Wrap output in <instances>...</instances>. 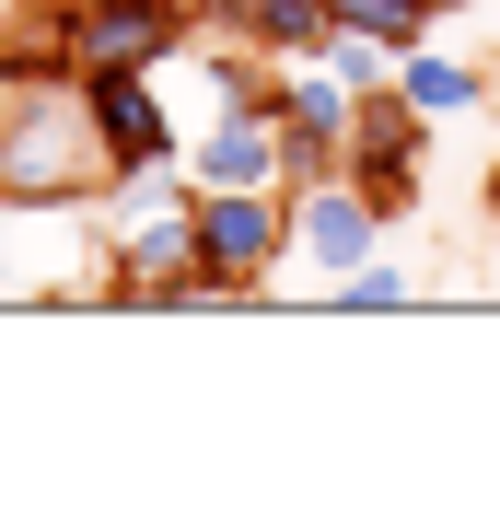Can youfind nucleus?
<instances>
[{
    "label": "nucleus",
    "instance_id": "1",
    "mask_svg": "<svg viewBox=\"0 0 500 512\" xmlns=\"http://www.w3.org/2000/svg\"><path fill=\"white\" fill-rule=\"evenodd\" d=\"M105 198V128L82 82L0 94V210H82Z\"/></svg>",
    "mask_w": 500,
    "mask_h": 512
},
{
    "label": "nucleus",
    "instance_id": "2",
    "mask_svg": "<svg viewBox=\"0 0 500 512\" xmlns=\"http://www.w3.org/2000/svg\"><path fill=\"white\" fill-rule=\"evenodd\" d=\"M105 198H117V222H105V291H117V303H210L187 163H163L140 187H105Z\"/></svg>",
    "mask_w": 500,
    "mask_h": 512
},
{
    "label": "nucleus",
    "instance_id": "3",
    "mask_svg": "<svg viewBox=\"0 0 500 512\" xmlns=\"http://www.w3.org/2000/svg\"><path fill=\"white\" fill-rule=\"evenodd\" d=\"M291 268V187H198V280L210 303H245Z\"/></svg>",
    "mask_w": 500,
    "mask_h": 512
},
{
    "label": "nucleus",
    "instance_id": "4",
    "mask_svg": "<svg viewBox=\"0 0 500 512\" xmlns=\"http://www.w3.org/2000/svg\"><path fill=\"white\" fill-rule=\"evenodd\" d=\"M94 128H105V187H140L163 163H187V128L163 105V70H94Z\"/></svg>",
    "mask_w": 500,
    "mask_h": 512
},
{
    "label": "nucleus",
    "instance_id": "5",
    "mask_svg": "<svg viewBox=\"0 0 500 512\" xmlns=\"http://www.w3.org/2000/svg\"><path fill=\"white\" fill-rule=\"evenodd\" d=\"M384 233H396V222H384V210L349 187V175H314V187H291V256H303L326 291H338L349 268H373Z\"/></svg>",
    "mask_w": 500,
    "mask_h": 512
},
{
    "label": "nucleus",
    "instance_id": "6",
    "mask_svg": "<svg viewBox=\"0 0 500 512\" xmlns=\"http://www.w3.org/2000/svg\"><path fill=\"white\" fill-rule=\"evenodd\" d=\"M187 187H291L280 105H221V117L187 140Z\"/></svg>",
    "mask_w": 500,
    "mask_h": 512
},
{
    "label": "nucleus",
    "instance_id": "7",
    "mask_svg": "<svg viewBox=\"0 0 500 512\" xmlns=\"http://www.w3.org/2000/svg\"><path fill=\"white\" fill-rule=\"evenodd\" d=\"M280 128H291V187H314V175H338L349 128H361V94H349L338 70L291 59V70H280Z\"/></svg>",
    "mask_w": 500,
    "mask_h": 512
},
{
    "label": "nucleus",
    "instance_id": "8",
    "mask_svg": "<svg viewBox=\"0 0 500 512\" xmlns=\"http://www.w3.org/2000/svg\"><path fill=\"white\" fill-rule=\"evenodd\" d=\"M70 12H82V0H70ZM187 35L198 24L175 0H94V12H82V82H94V70H163Z\"/></svg>",
    "mask_w": 500,
    "mask_h": 512
},
{
    "label": "nucleus",
    "instance_id": "9",
    "mask_svg": "<svg viewBox=\"0 0 500 512\" xmlns=\"http://www.w3.org/2000/svg\"><path fill=\"white\" fill-rule=\"evenodd\" d=\"M24 82H82V12L70 0H12L0 12V94Z\"/></svg>",
    "mask_w": 500,
    "mask_h": 512
},
{
    "label": "nucleus",
    "instance_id": "10",
    "mask_svg": "<svg viewBox=\"0 0 500 512\" xmlns=\"http://www.w3.org/2000/svg\"><path fill=\"white\" fill-rule=\"evenodd\" d=\"M396 94L419 105V117H466V105H489V70H477V59H442L431 35H419V47L396 59Z\"/></svg>",
    "mask_w": 500,
    "mask_h": 512
},
{
    "label": "nucleus",
    "instance_id": "11",
    "mask_svg": "<svg viewBox=\"0 0 500 512\" xmlns=\"http://www.w3.org/2000/svg\"><path fill=\"white\" fill-rule=\"evenodd\" d=\"M245 47H268V59H314V47H326V0H256L245 12Z\"/></svg>",
    "mask_w": 500,
    "mask_h": 512
},
{
    "label": "nucleus",
    "instance_id": "12",
    "mask_svg": "<svg viewBox=\"0 0 500 512\" xmlns=\"http://www.w3.org/2000/svg\"><path fill=\"white\" fill-rule=\"evenodd\" d=\"M396 59H407V47H384V35H349V24H326V47H314V70H338L349 94H384V82H396Z\"/></svg>",
    "mask_w": 500,
    "mask_h": 512
},
{
    "label": "nucleus",
    "instance_id": "13",
    "mask_svg": "<svg viewBox=\"0 0 500 512\" xmlns=\"http://www.w3.org/2000/svg\"><path fill=\"white\" fill-rule=\"evenodd\" d=\"M326 24L384 35V47H419V35H431V0H326Z\"/></svg>",
    "mask_w": 500,
    "mask_h": 512
},
{
    "label": "nucleus",
    "instance_id": "14",
    "mask_svg": "<svg viewBox=\"0 0 500 512\" xmlns=\"http://www.w3.org/2000/svg\"><path fill=\"white\" fill-rule=\"evenodd\" d=\"M407 291H419V280H407L396 256H373V268H349V280H338V303H361V315H384V303H407Z\"/></svg>",
    "mask_w": 500,
    "mask_h": 512
},
{
    "label": "nucleus",
    "instance_id": "15",
    "mask_svg": "<svg viewBox=\"0 0 500 512\" xmlns=\"http://www.w3.org/2000/svg\"><path fill=\"white\" fill-rule=\"evenodd\" d=\"M245 12L256 0H198V24H221V35H245Z\"/></svg>",
    "mask_w": 500,
    "mask_h": 512
},
{
    "label": "nucleus",
    "instance_id": "16",
    "mask_svg": "<svg viewBox=\"0 0 500 512\" xmlns=\"http://www.w3.org/2000/svg\"><path fill=\"white\" fill-rule=\"evenodd\" d=\"M489 222H500V152H489Z\"/></svg>",
    "mask_w": 500,
    "mask_h": 512
},
{
    "label": "nucleus",
    "instance_id": "17",
    "mask_svg": "<svg viewBox=\"0 0 500 512\" xmlns=\"http://www.w3.org/2000/svg\"><path fill=\"white\" fill-rule=\"evenodd\" d=\"M442 12H466V0H431V24H442Z\"/></svg>",
    "mask_w": 500,
    "mask_h": 512
},
{
    "label": "nucleus",
    "instance_id": "18",
    "mask_svg": "<svg viewBox=\"0 0 500 512\" xmlns=\"http://www.w3.org/2000/svg\"><path fill=\"white\" fill-rule=\"evenodd\" d=\"M82 12H94V0H82Z\"/></svg>",
    "mask_w": 500,
    "mask_h": 512
}]
</instances>
